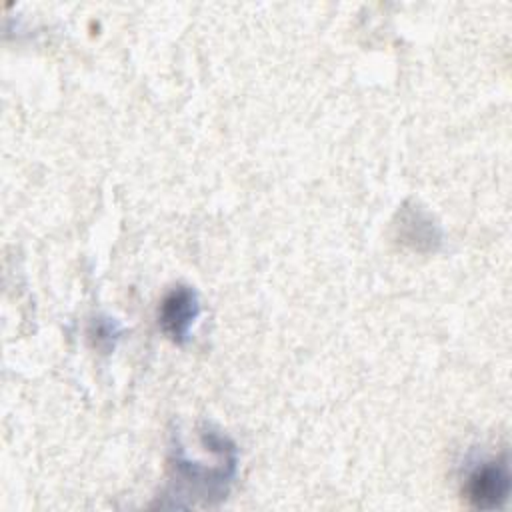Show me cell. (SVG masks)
<instances>
[{
	"label": "cell",
	"mask_w": 512,
	"mask_h": 512,
	"mask_svg": "<svg viewBox=\"0 0 512 512\" xmlns=\"http://www.w3.org/2000/svg\"><path fill=\"white\" fill-rule=\"evenodd\" d=\"M90 336L96 338V346H112V338L118 336V330H116V324L110 322V320H96L92 324V330H90Z\"/></svg>",
	"instance_id": "cell-3"
},
{
	"label": "cell",
	"mask_w": 512,
	"mask_h": 512,
	"mask_svg": "<svg viewBox=\"0 0 512 512\" xmlns=\"http://www.w3.org/2000/svg\"><path fill=\"white\" fill-rule=\"evenodd\" d=\"M510 492V470L506 458L480 462L466 478L464 496L480 510H492L506 502Z\"/></svg>",
	"instance_id": "cell-1"
},
{
	"label": "cell",
	"mask_w": 512,
	"mask_h": 512,
	"mask_svg": "<svg viewBox=\"0 0 512 512\" xmlns=\"http://www.w3.org/2000/svg\"><path fill=\"white\" fill-rule=\"evenodd\" d=\"M200 314V300L190 286H174L160 302L158 322L162 332L176 344L190 338V330Z\"/></svg>",
	"instance_id": "cell-2"
}]
</instances>
